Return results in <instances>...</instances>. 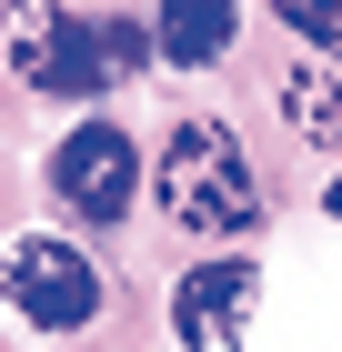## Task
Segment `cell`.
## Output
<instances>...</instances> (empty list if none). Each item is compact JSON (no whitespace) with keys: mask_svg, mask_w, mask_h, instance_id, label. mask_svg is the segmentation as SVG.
<instances>
[{"mask_svg":"<svg viewBox=\"0 0 342 352\" xmlns=\"http://www.w3.org/2000/svg\"><path fill=\"white\" fill-rule=\"evenodd\" d=\"M0 51H10V71L30 91L91 101V91L141 71V30L131 21H71L61 0H0Z\"/></svg>","mask_w":342,"mask_h":352,"instance_id":"obj_1","label":"cell"},{"mask_svg":"<svg viewBox=\"0 0 342 352\" xmlns=\"http://www.w3.org/2000/svg\"><path fill=\"white\" fill-rule=\"evenodd\" d=\"M151 191L191 242H242L262 221V171L232 141V121H171V141L151 162Z\"/></svg>","mask_w":342,"mask_h":352,"instance_id":"obj_2","label":"cell"},{"mask_svg":"<svg viewBox=\"0 0 342 352\" xmlns=\"http://www.w3.org/2000/svg\"><path fill=\"white\" fill-rule=\"evenodd\" d=\"M0 302L30 332H81L101 312V272H91L81 242H61V232H21V242H0Z\"/></svg>","mask_w":342,"mask_h":352,"instance_id":"obj_3","label":"cell"},{"mask_svg":"<svg viewBox=\"0 0 342 352\" xmlns=\"http://www.w3.org/2000/svg\"><path fill=\"white\" fill-rule=\"evenodd\" d=\"M51 201L71 221H121L141 201V141L121 131V121H81V131H61L51 151Z\"/></svg>","mask_w":342,"mask_h":352,"instance_id":"obj_4","label":"cell"},{"mask_svg":"<svg viewBox=\"0 0 342 352\" xmlns=\"http://www.w3.org/2000/svg\"><path fill=\"white\" fill-rule=\"evenodd\" d=\"M252 312H262V272L242 262V252L191 262L182 292H171V332H182V352H242V342H252Z\"/></svg>","mask_w":342,"mask_h":352,"instance_id":"obj_5","label":"cell"},{"mask_svg":"<svg viewBox=\"0 0 342 352\" xmlns=\"http://www.w3.org/2000/svg\"><path fill=\"white\" fill-rule=\"evenodd\" d=\"M232 30H242V0H161V60H182V71H211V60L232 51Z\"/></svg>","mask_w":342,"mask_h":352,"instance_id":"obj_6","label":"cell"},{"mask_svg":"<svg viewBox=\"0 0 342 352\" xmlns=\"http://www.w3.org/2000/svg\"><path fill=\"white\" fill-rule=\"evenodd\" d=\"M282 121L312 141V151H342V60L332 51H312V60L282 71Z\"/></svg>","mask_w":342,"mask_h":352,"instance_id":"obj_7","label":"cell"},{"mask_svg":"<svg viewBox=\"0 0 342 352\" xmlns=\"http://www.w3.org/2000/svg\"><path fill=\"white\" fill-rule=\"evenodd\" d=\"M272 21L302 30L312 51H332V60H342V0H272Z\"/></svg>","mask_w":342,"mask_h":352,"instance_id":"obj_8","label":"cell"},{"mask_svg":"<svg viewBox=\"0 0 342 352\" xmlns=\"http://www.w3.org/2000/svg\"><path fill=\"white\" fill-rule=\"evenodd\" d=\"M332 221H342V182H332Z\"/></svg>","mask_w":342,"mask_h":352,"instance_id":"obj_9","label":"cell"}]
</instances>
